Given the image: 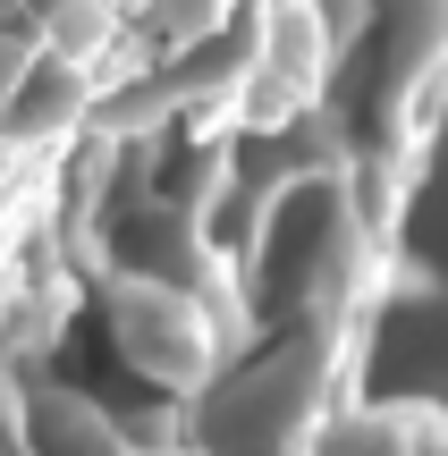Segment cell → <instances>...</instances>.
I'll return each mask as SVG.
<instances>
[{"instance_id": "cell-1", "label": "cell", "mask_w": 448, "mask_h": 456, "mask_svg": "<svg viewBox=\"0 0 448 456\" xmlns=\"http://www.w3.org/2000/svg\"><path fill=\"white\" fill-rule=\"evenodd\" d=\"M118 338H127V363L161 389H195L212 372V330L178 288H118Z\"/></svg>"}, {"instance_id": "cell-2", "label": "cell", "mask_w": 448, "mask_h": 456, "mask_svg": "<svg viewBox=\"0 0 448 456\" xmlns=\"http://www.w3.org/2000/svg\"><path fill=\"white\" fill-rule=\"evenodd\" d=\"M254 68L288 77L297 94L322 85V68H330V26H322L314 0H271V9H263V60H254Z\"/></svg>"}, {"instance_id": "cell-3", "label": "cell", "mask_w": 448, "mask_h": 456, "mask_svg": "<svg viewBox=\"0 0 448 456\" xmlns=\"http://www.w3.org/2000/svg\"><path fill=\"white\" fill-rule=\"evenodd\" d=\"M85 102H94V85H85V68L77 60H60V51H51V60H34L26 77H17V102H9V135H60L68 118L85 110Z\"/></svg>"}, {"instance_id": "cell-4", "label": "cell", "mask_w": 448, "mask_h": 456, "mask_svg": "<svg viewBox=\"0 0 448 456\" xmlns=\"http://www.w3.org/2000/svg\"><path fill=\"white\" fill-rule=\"evenodd\" d=\"M406 448V423L381 406H347V414H322L305 456H398Z\"/></svg>"}, {"instance_id": "cell-5", "label": "cell", "mask_w": 448, "mask_h": 456, "mask_svg": "<svg viewBox=\"0 0 448 456\" xmlns=\"http://www.w3.org/2000/svg\"><path fill=\"white\" fill-rule=\"evenodd\" d=\"M110 26L118 9L110 0H43V51H60V60H94V51H110Z\"/></svg>"}]
</instances>
